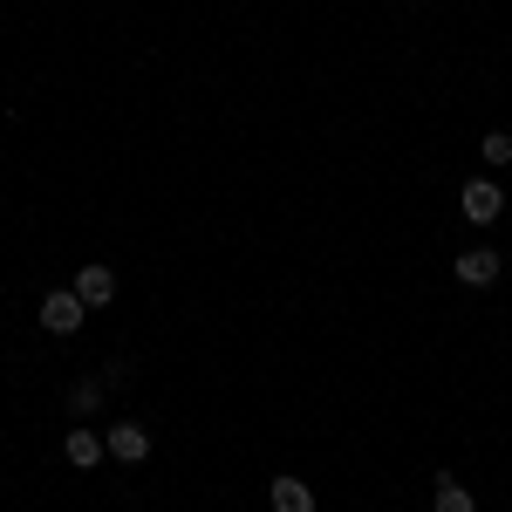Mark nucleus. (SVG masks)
<instances>
[{
  "label": "nucleus",
  "mask_w": 512,
  "mask_h": 512,
  "mask_svg": "<svg viewBox=\"0 0 512 512\" xmlns=\"http://www.w3.org/2000/svg\"><path fill=\"white\" fill-rule=\"evenodd\" d=\"M458 212H465V219H472V226H492V219H499V212H506V192H499V185H492V178H472V185H465V192H458Z\"/></svg>",
  "instance_id": "obj_2"
},
{
  "label": "nucleus",
  "mask_w": 512,
  "mask_h": 512,
  "mask_svg": "<svg viewBox=\"0 0 512 512\" xmlns=\"http://www.w3.org/2000/svg\"><path fill=\"white\" fill-rule=\"evenodd\" d=\"M478 158L492 164V171H506V164H512V137H506V130H492V137L478 144Z\"/></svg>",
  "instance_id": "obj_10"
},
{
  "label": "nucleus",
  "mask_w": 512,
  "mask_h": 512,
  "mask_svg": "<svg viewBox=\"0 0 512 512\" xmlns=\"http://www.w3.org/2000/svg\"><path fill=\"white\" fill-rule=\"evenodd\" d=\"M76 294L89 301V308H110V301H117V274H110L103 260H89V267L76 274Z\"/></svg>",
  "instance_id": "obj_4"
},
{
  "label": "nucleus",
  "mask_w": 512,
  "mask_h": 512,
  "mask_svg": "<svg viewBox=\"0 0 512 512\" xmlns=\"http://www.w3.org/2000/svg\"><path fill=\"white\" fill-rule=\"evenodd\" d=\"M62 458H69L76 472H89V465H103V458H110V444H103L96 431H82V424H76V431L62 437Z\"/></svg>",
  "instance_id": "obj_5"
},
{
  "label": "nucleus",
  "mask_w": 512,
  "mask_h": 512,
  "mask_svg": "<svg viewBox=\"0 0 512 512\" xmlns=\"http://www.w3.org/2000/svg\"><path fill=\"white\" fill-rule=\"evenodd\" d=\"M103 444H110L117 465H144V458H151V431H144V424H110Z\"/></svg>",
  "instance_id": "obj_3"
},
{
  "label": "nucleus",
  "mask_w": 512,
  "mask_h": 512,
  "mask_svg": "<svg viewBox=\"0 0 512 512\" xmlns=\"http://www.w3.org/2000/svg\"><path fill=\"white\" fill-rule=\"evenodd\" d=\"M82 315H89V301H82L76 287H55V294L41 301V328H48V335H76Z\"/></svg>",
  "instance_id": "obj_1"
},
{
  "label": "nucleus",
  "mask_w": 512,
  "mask_h": 512,
  "mask_svg": "<svg viewBox=\"0 0 512 512\" xmlns=\"http://www.w3.org/2000/svg\"><path fill=\"white\" fill-rule=\"evenodd\" d=\"M458 280H465V287H492V280H499V253H492V246L458 253Z\"/></svg>",
  "instance_id": "obj_6"
},
{
  "label": "nucleus",
  "mask_w": 512,
  "mask_h": 512,
  "mask_svg": "<svg viewBox=\"0 0 512 512\" xmlns=\"http://www.w3.org/2000/svg\"><path fill=\"white\" fill-rule=\"evenodd\" d=\"M103 396H110L103 376H96V383H76V390H69V410H76V417H96V410H103Z\"/></svg>",
  "instance_id": "obj_8"
},
{
  "label": "nucleus",
  "mask_w": 512,
  "mask_h": 512,
  "mask_svg": "<svg viewBox=\"0 0 512 512\" xmlns=\"http://www.w3.org/2000/svg\"><path fill=\"white\" fill-rule=\"evenodd\" d=\"M274 512H315V492H308V478H274Z\"/></svg>",
  "instance_id": "obj_7"
},
{
  "label": "nucleus",
  "mask_w": 512,
  "mask_h": 512,
  "mask_svg": "<svg viewBox=\"0 0 512 512\" xmlns=\"http://www.w3.org/2000/svg\"><path fill=\"white\" fill-rule=\"evenodd\" d=\"M437 512H478V506H472V492H465L458 478H437Z\"/></svg>",
  "instance_id": "obj_9"
}]
</instances>
